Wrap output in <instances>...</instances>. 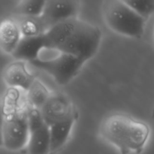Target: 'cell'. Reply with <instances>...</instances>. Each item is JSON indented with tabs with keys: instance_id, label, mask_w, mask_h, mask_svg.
<instances>
[{
	"instance_id": "8992f818",
	"label": "cell",
	"mask_w": 154,
	"mask_h": 154,
	"mask_svg": "<svg viewBox=\"0 0 154 154\" xmlns=\"http://www.w3.org/2000/svg\"><path fill=\"white\" fill-rule=\"evenodd\" d=\"M26 147L29 154H49L50 127L39 110L29 108V134Z\"/></svg>"
},
{
	"instance_id": "2e32d148",
	"label": "cell",
	"mask_w": 154,
	"mask_h": 154,
	"mask_svg": "<svg viewBox=\"0 0 154 154\" xmlns=\"http://www.w3.org/2000/svg\"><path fill=\"white\" fill-rule=\"evenodd\" d=\"M147 20L154 14V0H120Z\"/></svg>"
},
{
	"instance_id": "9a60e30c",
	"label": "cell",
	"mask_w": 154,
	"mask_h": 154,
	"mask_svg": "<svg viewBox=\"0 0 154 154\" xmlns=\"http://www.w3.org/2000/svg\"><path fill=\"white\" fill-rule=\"evenodd\" d=\"M48 0H20L15 8L16 15L39 16Z\"/></svg>"
},
{
	"instance_id": "3957f363",
	"label": "cell",
	"mask_w": 154,
	"mask_h": 154,
	"mask_svg": "<svg viewBox=\"0 0 154 154\" xmlns=\"http://www.w3.org/2000/svg\"><path fill=\"white\" fill-rule=\"evenodd\" d=\"M4 122L2 146L10 151H17L25 147L28 141L29 105L25 93L8 88L3 96Z\"/></svg>"
},
{
	"instance_id": "277c9868",
	"label": "cell",
	"mask_w": 154,
	"mask_h": 154,
	"mask_svg": "<svg viewBox=\"0 0 154 154\" xmlns=\"http://www.w3.org/2000/svg\"><path fill=\"white\" fill-rule=\"evenodd\" d=\"M85 63L77 57L45 45L31 64L51 75L58 85L66 86L76 78Z\"/></svg>"
},
{
	"instance_id": "9c48e42d",
	"label": "cell",
	"mask_w": 154,
	"mask_h": 154,
	"mask_svg": "<svg viewBox=\"0 0 154 154\" xmlns=\"http://www.w3.org/2000/svg\"><path fill=\"white\" fill-rule=\"evenodd\" d=\"M3 80L8 88H14L26 92L35 77L28 70L26 63L15 60L8 65L3 72Z\"/></svg>"
},
{
	"instance_id": "e0dca14e",
	"label": "cell",
	"mask_w": 154,
	"mask_h": 154,
	"mask_svg": "<svg viewBox=\"0 0 154 154\" xmlns=\"http://www.w3.org/2000/svg\"><path fill=\"white\" fill-rule=\"evenodd\" d=\"M3 122H4V102H3V96H0V147L2 146V127Z\"/></svg>"
},
{
	"instance_id": "ac0fdd59",
	"label": "cell",
	"mask_w": 154,
	"mask_h": 154,
	"mask_svg": "<svg viewBox=\"0 0 154 154\" xmlns=\"http://www.w3.org/2000/svg\"><path fill=\"white\" fill-rule=\"evenodd\" d=\"M153 118L154 119V108H153Z\"/></svg>"
},
{
	"instance_id": "30bf717a",
	"label": "cell",
	"mask_w": 154,
	"mask_h": 154,
	"mask_svg": "<svg viewBox=\"0 0 154 154\" xmlns=\"http://www.w3.org/2000/svg\"><path fill=\"white\" fill-rule=\"evenodd\" d=\"M22 38L14 18H6L0 22V50L11 55Z\"/></svg>"
},
{
	"instance_id": "ba28073f",
	"label": "cell",
	"mask_w": 154,
	"mask_h": 154,
	"mask_svg": "<svg viewBox=\"0 0 154 154\" xmlns=\"http://www.w3.org/2000/svg\"><path fill=\"white\" fill-rule=\"evenodd\" d=\"M81 0H48L41 14L47 29L66 20L78 17Z\"/></svg>"
},
{
	"instance_id": "5bb4252c",
	"label": "cell",
	"mask_w": 154,
	"mask_h": 154,
	"mask_svg": "<svg viewBox=\"0 0 154 154\" xmlns=\"http://www.w3.org/2000/svg\"><path fill=\"white\" fill-rule=\"evenodd\" d=\"M24 93L29 107L40 110L52 92L50 91L42 81L35 78L29 88Z\"/></svg>"
},
{
	"instance_id": "5b68a950",
	"label": "cell",
	"mask_w": 154,
	"mask_h": 154,
	"mask_svg": "<svg viewBox=\"0 0 154 154\" xmlns=\"http://www.w3.org/2000/svg\"><path fill=\"white\" fill-rule=\"evenodd\" d=\"M103 17L108 28L131 38H141L144 33L146 20L120 0H105Z\"/></svg>"
},
{
	"instance_id": "7a4b0ae2",
	"label": "cell",
	"mask_w": 154,
	"mask_h": 154,
	"mask_svg": "<svg viewBox=\"0 0 154 154\" xmlns=\"http://www.w3.org/2000/svg\"><path fill=\"white\" fill-rule=\"evenodd\" d=\"M105 141L118 149L122 154L141 153L150 134L148 125L121 113L105 117L99 129Z\"/></svg>"
},
{
	"instance_id": "52a82bcc",
	"label": "cell",
	"mask_w": 154,
	"mask_h": 154,
	"mask_svg": "<svg viewBox=\"0 0 154 154\" xmlns=\"http://www.w3.org/2000/svg\"><path fill=\"white\" fill-rule=\"evenodd\" d=\"M48 126L77 118V111L70 99L62 93H51L47 102L39 110Z\"/></svg>"
},
{
	"instance_id": "8fae6325",
	"label": "cell",
	"mask_w": 154,
	"mask_h": 154,
	"mask_svg": "<svg viewBox=\"0 0 154 154\" xmlns=\"http://www.w3.org/2000/svg\"><path fill=\"white\" fill-rule=\"evenodd\" d=\"M45 45L44 35L22 38L11 56L15 60L31 63L35 60L39 51Z\"/></svg>"
},
{
	"instance_id": "7c38bea8",
	"label": "cell",
	"mask_w": 154,
	"mask_h": 154,
	"mask_svg": "<svg viewBox=\"0 0 154 154\" xmlns=\"http://www.w3.org/2000/svg\"><path fill=\"white\" fill-rule=\"evenodd\" d=\"M77 118H71L50 126L51 147L50 153L60 150L70 137Z\"/></svg>"
},
{
	"instance_id": "6da1fadb",
	"label": "cell",
	"mask_w": 154,
	"mask_h": 154,
	"mask_svg": "<svg viewBox=\"0 0 154 154\" xmlns=\"http://www.w3.org/2000/svg\"><path fill=\"white\" fill-rule=\"evenodd\" d=\"M102 38V32L97 26L78 17L59 23L44 35L46 46L56 48L85 63L97 54Z\"/></svg>"
},
{
	"instance_id": "4fadbf2b",
	"label": "cell",
	"mask_w": 154,
	"mask_h": 154,
	"mask_svg": "<svg viewBox=\"0 0 154 154\" xmlns=\"http://www.w3.org/2000/svg\"><path fill=\"white\" fill-rule=\"evenodd\" d=\"M22 38H34L44 35L48 29L41 16L15 15Z\"/></svg>"
}]
</instances>
